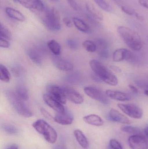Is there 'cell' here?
I'll list each match as a JSON object with an SVG mask.
<instances>
[{"instance_id": "6da1fadb", "label": "cell", "mask_w": 148, "mask_h": 149, "mask_svg": "<svg viewBox=\"0 0 148 149\" xmlns=\"http://www.w3.org/2000/svg\"><path fill=\"white\" fill-rule=\"evenodd\" d=\"M117 32L123 42L130 49L135 51L140 50L143 43L140 35L132 29L125 26H119Z\"/></svg>"}, {"instance_id": "7a4b0ae2", "label": "cell", "mask_w": 148, "mask_h": 149, "mask_svg": "<svg viewBox=\"0 0 148 149\" xmlns=\"http://www.w3.org/2000/svg\"><path fill=\"white\" fill-rule=\"evenodd\" d=\"M89 64L94 73L101 81L110 86L117 85L118 80L117 77L101 62L93 59L89 61Z\"/></svg>"}, {"instance_id": "3957f363", "label": "cell", "mask_w": 148, "mask_h": 149, "mask_svg": "<svg viewBox=\"0 0 148 149\" xmlns=\"http://www.w3.org/2000/svg\"><path fill=\"white\" fill-rule=\"evenodd\" d=\"M42 22L47 29L53 31H57L61 29L60 14L55 8H47L40 15Z\"/></svg>"}, {"instance_id": "277c9868", "label": "cell", "mask_w": 148, "mask_h": 149, "mask_svg": "<svg viewBox=\"0 0 148 149\" xmlns=\"http://www.w3.org/2000/svg\"><path fill=\"white\" fill-rule=\"evenodd\" d=\"M6 95L10 104L20 115L27 118L33 116V112L15 92L8 90L6 92Z\"/></svg>"}, {"instance_id": "5b68a950", "label": "cell", "mask_w": 148, "mask_h": 149, "mask_svg": "<svg viewBox=\"0 0 148 149\" xmlns=\"http://www.w3.org/2000/svg\"><path fill=\"white\" fill-rule=\"evenodd\" d=\"M35 130L50 143H54L57 138V134L54 129L44 120H37L32 124Z\"/></svg>"}, {"instance_id": "8992f818", "label": "cell", "mask_w": 148, "mask_h": 149, "mask_svg": "<svg viewBox=\"0 0 148 149\" xmlns=\"http://www.w3.org/2000/svg\"><path fill=\"white\" fill-rule=\"evenodd\" d=\"M84 91L86 95L91 99L99 102L103 105H108L110 103L109 98L102 90L93 86L85 87Z\"/></svg>"}, {"instance_id": "52a82bcc", "label": "cell", "mask_w": 148, "mask_h": 149, "mask_svg": "<svg viewBox=\"0 0 148 149\" xmlns=\"http://www.w3.org/2000/svg\"><path fill=\"white\" fill-rule=\"evenodd\" d=\"M117 107L125 114L131 118L140 119L143 116L142 109L136 105L132 104H117Z\"/></svg>"}, {"instance_id": "ba28073f", "label": "cell", "mask_w": 148, "mask_h": 149, "mask_svg": "<svg viewBox=\"0 0 148 149\" xmlns=\"http://www.w3.org/2000/svg\"><path fill=\"white\" fill-rule=\"evenodd\" d=\"M22 6L31 10L33 13L40 15L47 7L41 0H16Z\"/></svg>"}, {"instance_id": "9c48e42d", "label": "cell", "mask_w": 148, "mask_h": 149, "mask_svg": "<svg viewBox=\"0 0 148 149\" xmlns=\"http://www.w3.org/2000/svg\"><path fill=\"white\" fill-rule=\"evenodd\" d=\"M87 17L95 24H98L103 20V16L101 12L93 4L87 2L85 4Z\"/></svg>"}, {"instance_id": "30bf717a", "label": "cell", "mask_w": 148, "mask_h": 149, "mask_svg": "<svg viewBox=\"0 0 148 149\" xmlns=\"http://www.w3.org/2000/svg\"><path fill=\"white\" fill-rule=\"evenodd\" d=\"M128 142L131 149H148V140L140 134L129 136Z\"/></svg>"}, {"instance_id": "8fae6325", "label": "cell", "mask_w": 148, "mask_h": 149, "mask_svg": "<svg viewBox=\"0 0 148 149\" xmlns=\"http://www.w3.org/2000/svg\"><path fill=\"white\" fill-rule=\"evenodd\" d=\"M47 93L62 104H65L67 98L63 88L57 85L50 84L47 86Z\"/></svg>"}, {"instance_id": "7c38bea8", "label": "cell", "mask_w": 148, "mask_h": 149, "mask_svg": "<svg viewBox=\"0 0 148 149\" xmlns=\"http://www.w3.org/2000/svg\"><path fill=\"white\" fill-rule=\"evenodd\" d=\"M113 61L120 62L123 61L134 62L136 60V57L130 51L126 49H120L116 50L113 53Z\"/></svg>"}, {"instance_id": "4fadbf2b", "label": "cell", "mask_w": 148, "mask_h": 149, "mask_svg": "<svg viewBox=\"0 0 148 149\" xmlns=\"http://www.w3.org/2000/svg\"><path fill=\"white\" fill-rule=\"evenodd\" d=\"M44 53L43 49L39 47H32L28 51V56L30 60L38 65L42 64Z\"/></svg>"}, {"instance_id": "5bb4252c", "label": "cell", "mask_w": 148, "mask_h": 149, "mask_svg": "<svg viewBox=\"0 0 148 149\" xmlns=\"http://www.w3.org/2000/svg\"><path fill=\"white\" fill-rule=\"evenodd\" d=\"M54 65L60 70L63 71H70L74 69L73 63L65 58L55 56L52 59Z\"/></svg>"}, {"instance_id": "9a60e30c", "label": "cell", "mask_w": 148, "mask_h": 149, "mask_svg": "<svg viewBox=\"0 0 148 149\" xmlns=\"http://www.w3.org/2000/svg\"><path fill=\"white\" fill-rule=\"evenodd\" d=\"M96 44L97 46V51L100 58L107 60L109 57L108 43L103 38H97L96 40Z\"/></svg>"}, {"instance_id": "2e32d148", "label": "cell", "mask_w": 148, "mask_h": 149, "mask_svg": "<svg viewBox=\"0 0 148 149\" xmlns=\"http://www.w3.org/2000/svg\"><path fill=\"white\" fill-rule=\"evenodd\" d=\"M63 91L68 100L76 104H81L84 101L82 95L76 90L69 87H63Z\"/></svg>"}, {"instance_id": "e0dca14e", "label": "cell", "mask_w": 148, "mask_h": 149, "mask_svg": "<svg viewBox=\"0 0 148 149\" xmlns=\"http://www.w3.org/2000/svg\"><path fill=\"white\" fill-rule=\"evenodd\" d=\"M54 119L56 123L62 125H70L74 121L72 114L67 109L62 113H57Z\"/></svg>"}, {"instance_id": "ac0fdd59", "label": "cell", "mask_w": 148, "mask_h": 149, "mask_svg": "<svg viewBox=\"0 0 148 149\" xmlns=\"http://www.w3.org/2000/svg\"><path fill=\"white\" fill-rule=\"evenodd\" d=\"M43 100L47 106L57 113H62L65 111V108L63 106V104L57 101L48 94L46 93L43 95Z\"/></svg>"}, {"instance_id": "d6986e66", "label": "cell", "mask_w": 148, "mask_h": 149, "mask_svg": "<svg viewBox=\"0 0 148 149\" xmlns=\"http://www.w3.org/2000/svg\"><path fill=\"white\" fill-rule=\"evenodd\" d=\"M109 118L112 121L125 125H129L131 123L130 120L127 116L114 109H111L109 111Z\"/></svg>"}, {"instance_id": "ffe728a7", "label": "cell", "mask_w": 148, "mask_h": 149, "mask_svg": "<svg viewBox=\"0 0 148 149\" xmlns=\"http://www.w3.org/2000/svg\"><path fill=\"white\" fill-rule=\"evenodd\" d=\"M106 93L109 98L119 101H128L132 99L130 95L120 91L107 90L106 91Z\"/></svg>"}, {"instance_id": "44dd1931", "label": "cell", "mask_w": 148, "mask_h": 149, "mask_svg": "<svg viewBox=\"0 0 148 149\" xmlns=\"http://www.w3.org/2000/svg\"><path fill=\"white\" fill-rule=\"evenodd\" d=\"M83 119L84 122L87 124L96 127H100L104 124V121L97 115H89L84 116Z\"/></svg>"}, {"instance_id": "7402d4cb", "label": "cell", "mask_w": 148, "mask_h": 149, "mask_svg": "<svg viewBox=\"0 0 148 149\" xmlns=\"http://www.w3.org/2000/svg\"><path fill=\"white\" fill-rule=\"evenodd\" d=\"M5 12L8 16L14 20L20 22H23L25 21V17L24 15L19 10L10 8L7 7L5 9Z\"/></svg>"}, {"instance_id": "603a6c76", "label": "cell", "mask_w": 148, "mask_h": 149, "mask_svg": "<svg viewBox=\"0 0 148 149\" xmlns=\"http://www.w3.org/2000/svg\"><path fill=\"white\" fill-rule=\"evenodd\" d=\"M72 20L74 25L78 30L85 33L91 32V30L89 26L81 18L74 17Z\"/></svg>"}, {"instance_id": "cb8c5ba5", "label": "cell", "mask_w": 148, "mask_h": 149, "mask_svg": "<svg viewBox=\"0 0 148 149\" xmlns=\"http://www.w3.org/2000/svg\"><path fill=\"white\" fill-rule=\"evenodd\" d=\"M74 135L76 141L83 148H88L89 147V143L85 135L81 130H75Z\"/></svg>"}, {"instance_id": "d4e9b609", "label": "cell", "mask_w": 148, "mask_h": 149, "mask_svg": "<svg viewBox=\"0 0 148 149\" xmlns=\"http://www.w3.org/2000/svg\"><path fill=\"white\" fill-rule=\"evenodd\" d=\"M120 8L123 12L126 13L127 15L134 17L137 20H140V21L144 20V18L142 16L140 15L138 12H136L134 9L128 6L125 5L124 6H122Z\"/></svg>"}, {"instance_id": "484cf974", "label": "cell", "mask_w": 148, "mask_h": 149, "mask_svg": "<svg viewBox=\"0 0 148 149\" xmlns=\"http://www.w3.org/2000/svg\"><path fill=\"white\" fill-rule=\"evenodd\" d=\"M47 47L54 56H58L61 52V45L55 40H51L47 43Z\"/></svg>"}, {"instance_id": "4316f807", "label": "cell", "mask_w": 148, "mask_h": 149, "mask_svg": "<svg viewBox=\"0 0 148 149\" xmlns=\"http://www.w3.org/2000/svg\"><path fill=\"white\" fill-rule=\"evenodd\" d=\"M15 93L18 97L23 101L28 100V92L27 88L24 86L22 85L17 86L16 88Z\"/></svg>"}, {"instance_id": "83f0119b", "label": "cell", "mask_w": 148, "mask_h": 149, "mask_svg": "<svg viewBox=\"0 0 148 149\" xmlns=\"http://www.w3.org/2000/svg\"><path fill=\"white\" fill-rule=\"evenodd\" d=\"M0 79L2 81L8 82L10 79V75L8 70L4 65H0Z\"/></svg>"}, {"instance_id": "f1b7e54d", "label": "cell", "mask_w": 148, "mask_h": 149, "mask_svg": "<svg viewBox=\"0 0 148 149\" xmlns=\"http://www.w3.org/2000/svg\"><path fill=\"white\" fill-rule=\"evenodd\" d=\"M93 1L97 4L99 8L104 11L109 13L112 12L113 11L112 6L105 0H93Z\"/></svg>"}, {"instance_id": "f546056e", "label": "cell", "mask_w": 148, "mask_h": 149, "mask_svg": "<svg viewBox=\"0 0 148 149\" xmlns=\"http://www.w3.org/2000/svg\"><path fill=\"white\" fill-rule=\"evenodd\" d=\"M67 82L71 84L77 85L80 84L82 81V77L80 74L77 73L70 74L66 78Z\"/></svg>"}, {"instance_id": "4dcf8cb0", "label": "cell", "mask_w": 148, "mask_h": 149, "mask_svg": "<svg viewBox=\"0 0 148 149\" xmlns=\"http://www.w3.org/2000/svg\"><path fill=\"white\" fill-rule=\"evenodd\" d=\"M0 38H4L7 40H11L12 34L10 31L5 26L1 23L0 25Z\"/></svg>"}, {"instance_id": "1f68e13d", "label": "cell", "mask_w": 148, "mask_h": 149, "mask_svg": "<svg viewBox=\"0 0 148 149\" xmlns=\"http://www.w3.org/2000/svg\"><path fill=\"white\" fill-rule=\"evenodd\" d=\"M83 45L86 51L89 52H94L97 51V46L95 42L90 40H86L83 43Z\"/></svg>"}, {"instance_id": "d6a6232c", "label": "cell", "mask_w": 148, "mask_h": 149, "mask_svg": "<svg viewBox=\"0 0 148 149\" xmlns=\"http://www.w3.org/2000/svg\"><path fill=\"white\" fill-rule=\"evenodd\" d=\"M121 130L125 133L129 134H140V130L136 127L130 125H126L122 126L121 127Z\"/></svg>"}, {"instance_id": "836d02e7", "label": "cell", "mask_w": 148, "mask_h": 149, "mask_svg": "<svg viewBox=\"0 0 148 149\" xmlns=\"http://www.w3.org/2000/svg\"><path fill=\"white\" fill-rule=\"evenodd\" d=\"M2 129L7 134L10 135L16 134L18 133V130L15 126L9 124H3Z\"/></svg>"}, {"instance_id": "e575fe53", "label": "cell", "mask_w": 148, "mask_h": 149, "mask_svg": "<svg viewBox=\"0 0 148 149\" xmlns=\"http://www.w3.org/2000/svg\"><path fill=\"white\" fill-rule=\"evenodd\" d=\"M12 73L16 77H20L24 73V69L19 65H14L11 68Z\"/></svg>"}, {"instance_id": "d590c367", "label": "cell", "mask_w": 148, "mask_h": 149, "mask_svg": "<svg viewBox=\"0 0 148 149\" xmlns=\"http://www.w3.org/2000/svg\"><path fill=\"white\" fill-rule=\"evenodd\" d=\"M67 44L70 49L72 50H76L79 48V45L76 40L73 39H68L67 41Z\"/></svg>"}, {"instance_id": "8d00e7d4", "label": "cell", "mask_w": 148, "mask_h": 149, "mask_svg": "<svg viewBox=\"0 0 148 149\" xmlns=\"http://www.w3.org/2000/svg\"><path fill=\"white\" fill-rule=\"evenodd\" d=\"M109 146L113 149H123L120 143L115 139L110 140Z\"/></svg>"}, {"instance_id": "74e56055", "label": "cell", "mask_w": 148, "mask_h": 149, "mask_svg": "<svg viewBox=\"0 0 148 149\" xmlns=\"http://www.w3.org/2000/svg\"><path fill=\"white\" fill-rule=\"evenodd\" d=\"M69 5L75 11H79L81 10V8L78 3L75 0H67Z\"/></svg>"}, {"instance_id": "f35d334b", "label": "cell", "mask_w": 148, "mask_h": 149, "mask_svg": "<svg viewBox=\"0 0 148 149\" xmlns=\"http://www.w3.org/2000/svg\"><path fill=\"white\" fill-rule=\"evenodd\" d=\"M10 43L8 40L0 38V47L2 48H8L9 47Z\"/></svg>"}, {"instance_id": "ab89813d", "label": "cell", "mask_w": 148, "mask_h": 149, "mask_svg": "<svg viewBox=\"0 0 148 149\" xmlns=\"http://www.w3.org/2000/svg\"><path fill=\"white\" fill-rule=\"evenodd\" d=\"M136 84L141 88L148 89V81H136Z\"/></svg>"}, {"instance_id": "60d3db41", "label": "cell", "mask_w": 148, "mask_h": 149, "mask_svg": "<svg viewBox=\"0 0 148 149\" xmlns=\"http://www.w3.org/2000/svg\"><path fill=\"white\" fill-rule=\"evenodd\" d=\"M63 22L66 26L68 28H70L72 27V22L71 19L68 17H64L63 18Z\"/></svg>"}, {"instance_id": "b9f144b4", "label": "cell", "mask_w": 148, "mask_h": 149, "mask_svg": "<svg viewBox=\"0 0 148 149\" xmlns=\"http://www.w3.org/2000/svg\"><path fill=\"white\" fill-rule=\"evenodd\" d=\"M41 113L43 115L44 117H46L47 119H49V120H52V118H53L52 116L47 110H45L44 109L41 108Z\"/></svg>"}, {"instance_id": "7bdbcfd3", "label": "cell", "mask_w": 148, "mask_h": 149, "mask_svg": "<svg viewBox=\"0 0 148 149\" xmlns=\"http://www.w3.org/2000/svg\"><path fill=\"white\" fill-rule=\"evenodd\" d=\"M140 5L148 9V0H138Z\"/></svg>"}, {"instance_id": "ee69618b", "label": "cell", "mask_w": 148, "mask_h": 149, "mask_svg": "<svg viewBox=\"0 0 148 149\" xmlns=\"http://www.w3.org/2000/svg\"><path fill=\"white\" fill-rule=\"evenodd\" d=\"M128 87L129 88L130 90L132 91V93H134L137 94L138 93V89L134 86H133L132 85H129Z\"/></svg>"}, {"instance_id": "f6af8a7d", "label": "cell", "mask_w": 148, "mask_h": 149, "mask_svg": "<svg viewBox=\"0 0 148 149\" xmlns=\"http://www.w3.org/2000/svg\"><path fill=\"white\" fill-rule=\"evenodd\" d=\"M114 1L116 4H117L120 7H121L122 6H124L123 4V0H112Z\"/></svg>"}, {"instance_id": "bcb514c9", "label": "cell", "mask_w": 148, "mask_h": 149, "mask_svg": "<svg viewBox=\"0 0 148 149\" xmlns=\"http://www.w3.org/2000/svg\"><path fill=\"white\" fill-rule=\"evenodd\" d=\"M52 149H67V148L64 145H57L53 147Z\"/></svg>"}, {"instance_id": "7dc6e473", "label": "cell", "mask_w": 148, "mask_h": 149, "mask_svg": "<svg viewBox=\"0 0 148 149\" xmlns=\"http://www.w3.org/2000/svg\"><path fill=\"white\" fill-rule=\"evenodd\" d=\"M6 149H18V146L17 144H12L7 147Z\"/></svg>"}, {"instance_id": "c3c4849f", "label": "cell", "mask_w": 148, "mask_h": 149, "mask_svg": "<svg viewBox=\"0 0 148 149\" xmlns=\"http://www.w3.org/2000/svg\"><path fill=\"white\" fill-rule=\"evenodd\" d=\"M144 133H145L146 136L148 138V127L145 128V129H144Z\"/></svg>"}, {"instance_id": "681fc988", "label": "cell", "mask_w": 148, "mask_h": 149, "mask_svg": "<svg viewBox=\"0 0 148 149\" xmlns=\"http://www.w3.org/2000/svg\"><path fill=\"white\" fill-rule=\"evenodd\" d=\"M144 94H145L146 95H147L148 96V89H146L144 91Z\"/></svg>"}, {"instance_id": "f907efd6", "label": "cell", "mask_w": 148, "mask_h": 149, "mask_svg": "<svg viewBox=\"0 0 148 149\" xmlns=\"http://www.w3.org/2000/svg\"><path fill=\"white\" fill-rule=\"evenodd\" d=\"M108 149H112V148H111V147H109V146Z\"/></svg>"}, {"instance_id": "816d5d0a", "label": "cell", "mask_w": 148, "mask_h": 149, "mask_svg": "<svg viewBox=\"0 0 148 149\" xmlns=\"http://www.w3.org/2000/svg\"><path fill=\"white\" fill-rule=\"evenodd\" d=\"M51 1H58V0H51Z\"/></svg>"}, {"instance_id": "f5cc1de1", "label": "cell", "mask_w": 148, "mask_h": 149, "mask_svg": "<svg viewBox=\"0 0 148 149\" xmlns=\"http://www.w3.org/2000/svg\"><path fill=\"white\" fill-rule=\"evenodd\" d=\"M13 1H16V0H13Z\"/></svg>"}]
</instances>
